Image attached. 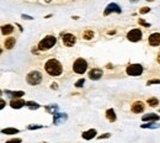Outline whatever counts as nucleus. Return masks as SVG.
I'll list each match as a JSON object with an SVG mask.
<instances>
[{
  "instance_id": "22",
  "label": "nucleus",
  "mask_w": 160,
  "mask_h": 143,
  "mask_svg": "<svg viewBox=\"0 0 160 143\" xmlns=\"http://www.w3.org/2000/svg\"><path fill=\"white\" fill-rule=\"evenodd\" d=\"M147 104H149L150 107H156L158 104H159V100L156 99V97H149V99L147 100Z\"/></svg>"
},
{
  "instance_id": "35",
  "label": "nucleus",
  "mask_w": 160,
  "mask_h": 143,
  "mask_svg": "<svg viewBox=\"0 0 160 143\" xmlns=\"http://www.w3.org/2000/svg\"><path fill=\"white\" fill-rule=\"evenodd\" d=\"M52 89H58V85H57V83H53V85L51 86Z\"/></svg>"
},
{
  "instance_id": "36",
  "label": "nucleus",
  "mask_w": 160,
  "mask_h": 143,
  "mask_svg": "<svg viewBox=\"0 0 160 143\" xmlns=\"http://www.w3.org/2000/svg\"><path fill=\"white\" fill-rule=\"evenodd\" d=\"M156 59H158V63L160 64V52L158 53V58H156Z\"/></svg>"
},
{
  "instance_id": "18",
  "label": "nucleus",
  "mask_w": 160,
  "mask_h": 143,
  "mask_svg": "<svg viewBox=\"0 0 160 143\" xmlns=\"http://www.w3.org/2000/svg\"><path fill=\"white\" fill-rule=\"evenodd\" d=\"M106 119H107L110 122H114L117 120V116H116V114H114L113 109H109L107 111H106Z\"/></svg>"
},
{
  "instance_id": "13",
  "label": "nucleus",
  "mask_w": 160,
  "mask_h": 143,
  "mask_svg": "<svg viewBox=\"0 0 160 143\" xmlns=\"http://www.w3.org/2000/svg\"><path fill=\"white\" fill-rule=\"evenodd\" d=\"M96 133H97V131H96V130H94V128H91V130H89V131L83 132L81 137H83L84 139H86V141H90V139H92V138H95V137H96Z\"/></svg>"
},
{
  "instance_id": "15",
  "label": "nucleus",
  "mask_w": 160,
  "mask_h": 143,
  "mask_svg": "<svg viewBox=\"0 0 160 143\" xmlns=\"http://www.w3.org/2000/svg\"><path fill=\"white\" fill-rule=\"evenodd\" d=\"M10 106L12 107V109H21V107L26 106V101L21 100V99H14V100H11Z\"/></svg>"
},
{
  "instance_id": "29",
  "label": "nucleus",
  "mask_w": 160,
  "mask_h": 143,
  "mask_svg": "<svg viewBox=\"0 0 160 143\" xmlns=\"http://www.w3.org/2000/svg\"><path fill=\"white\" fill-rule=\"evenodd\" d=\"M43 126H38V125H30V126L27 127L29 130H40V128H42Z\"/></svg>"
},
{
  "instance_id": "17",
  "label": "nucleus",
  "mask_w": 160,
  "mask_h": 143,
  "mask_svg": "<svg viewBox=\"0 0 160 143\" xmlns=\"http://www.w3.org/2000/svg\"><path fill=\"white\" fill-rule=\"evenodd\" d=\"M0 30H1V33L3 35H11L14 32V26L10 25V24H7V25H3L1 27H0Z\"/></svg>"
},
{
  "instance_id": "37",
  "label": "nucleus",
  "mask_w": 160,
  "mask_h": 143,
  "mask_svg": "<svg viewBox=\"0 0 160 143\" xmlns=\"http://www.w3.org/2000/svg\"><path fill=\"white\" fill-rule=\"evenodd\" d=\"M129 1H131V3H137L138 0H129Z\"/></svg>"
},
{
  "instance_id": "25",
  "label": "nucleus",
  "mask_w": 160,
  "mask_h": 143,
  "mask_svg": "<svg viewBox=\"0 0 160 143\" xmlns=\"http://www.w3.org/2000/svg\"><path fill=\"white\" fill-rule=\"evenodd\" d=\"M94 31H91V30H86L85 32H84V35H83V37H84V40H92L94 38Z\"/></svg>"
},
{
  "instance_id": "27",
  "label": "nucleus",
  "mask_w": 160,
  "mask_h": 143,
  "mask_svg": "<svg viewBox=\"0 0 160 143\" xmlns=\"http://www.w3.org/2000/svg\"><path fill=\"white\" fill-rule=\"evenodd\" d=\"M138 22H139L142 26H144V27H150V24H148V22H147V21H144L143 19H139V20H138Z\"/></svg>"
},
{
  "instance_id": "34",
  "label": "nucleus",
  "mask_w": 160,
  "mask_h": 143,
  "mask_svg": "<svg viewBox=\"0 0 160 143\" xmlns=\"http://www.w3.org/2000/svg\"><path fill=\"white\" fill-rule=\"evenodd\" d=\"M22 19H25V20H32V17L31 16H27V15H22Z\"/></svg>"
},
{
  "instance_id": "2",
  "label": "nucleus",
  "mask_w": 160,
  "mask_h": 143,
  "mask_svg": "<svg viewBox=\"0 0 160 143\" xmlns=\"http://www.w3.org/2000/svg\"><path fill=\"white\" fill-rule=\"evenodd\" d=\"M57 43V38L54 36H46L44 38H42L38 43V49L40 51H48L52 47H54V44Z\"/></svg>"
},
{
  "instance_id": "40",
  "label": "nucleus",
  "mask_w": 160,
  "mask_h": 143,
  "mask_svg": "<svg viewBox=\"0 0 160 143\" xmlns=\"http://www.w3.org/2000/svg\"><path fill=\"white\" fill-rule=\"evenodd\" d=\"M46 1H49V0H46Z\"/></svg>"
},
{
  "instance_id": "8",
  "label": "nucleus",
  "mask_w": 160,
  "mask_h": 143,
  "mask_svg": "<svg viewBox=\"0 0 160 143\" xmlns=\"http://www.w3.org/2000/svg\"><path fill=\"white\" fill-rule=\"evenodd\" d=\"M111 13H117V14H121V13H122V10H121L120 5H117L116 3H111V4H109V5H107V7L105 9L103 15H105V16H107V15H110Z\"/></svg>"
},
{
  "instance_id": "38",
  "label": "nucleus",
  "mask_w": 160,
  "mask_h": 143,
  "mask_svg": "<svg viewBox=\"0 0 160 143\" xmlns=\"http://www.w3.org/2000/svg\"><path fill=\"white\" fill-rule=\"evenodd\" d=\"M1 52H3V49H1V47H0V55H1Z\"/></svg>"
},
{
  "instance_id": "26",
  "label": "nucleus",
  "mask_w": 160,
  "mask_h": 143,
  "mask_svg": "<svg viewBox=\"0 0 160 143\" xmlns=\"http://www.w3.org/2000/svg\"><path fill=\"white\" fill-rule=\"evenodd\" d=\"M84 84H85V79H79L78 82L75 83V86L76 88H81V86H84Z\"/></svg>"
},
{
  "instance_id": "7",
  "label": "nucleus",
  "mask_w": 160,
  "mask_h": 143,
  "mask_svg": "<svg viewBox=\"0 0 160 143\" xmlns=\"http://www.w3.org/2000/svg\"><path fill=\"white\" fill-rule=\"evenodd\" d=\"M127 38L131 42H138L142 40V31L138 29H133L127 33Z\"/></svg>"
},
{
  "instance_id": "41",
  "label": "nucleus",
  "mask_w": 160,
  "mask_h": 143,
  "mask_svg": "<svg viewBox=\"0 0 160 143\" xmlns=\"http://www.w3.org/2000/svg\"><path fill=\"white\" fill-rule=\"evenodd\" d=\"M159 111H160V110H159Z\"/></svg>"
},
{
  "instance_id": "21",
  "label": "nucleus",
  "mask_w": 160,
  "mask_h": 143,
  "mask_svg": "<svg viewBox=\"0 0 160 143\" xmlns=\"http://www.w3.org/2000/svg\"><path fill=\"white\" fill-rule=\"evenodd\" d=\"M46 111H47L48 114H52V115L57 114V111H58V105H56V104H52V105L46 106Z\"/></svg>"
},
{
  "instance_id": "20",
  "label": "nucleus",
  "mask_w": 160,
  "mask_h": 143,
  "mask_svg": "<svg viewBox=\"0 0 160 143\" xmlns=\"http://www.w3.org/2000/svg\"><path fill=\"white\" fill-rule=\"evenodd\" d=\"M142 128H150V130H155V128H160V123H154V122H150V123H143L140 125Z\"/></svg>"
},
{
  "instance_id": "10",
  "label": "nucleus",
  "mask_w": 160,
  "mask_h": 143,
  "mask_svg": "<svg viewBox=\"0 0 160 143\" xmlns=\"http://www.w3.org/2000/svg\"><path fill=\"white\" fill-rule=\"evenodd\" d=\"M149 44L153 47H156V46H160V33L159 32H154L149 36Z\"/></svg>"
},
{
  "instance_id": "32",
  "label": "nucleus",
  "mask_w": 160,
  "mask_h": 143,
  "mask_svg": "<svg viewBox=\"0 0 160 143\" xmlns=\"http://www.w3.org/2000/svg\"><path fill=\"white\" fill-rule=\"evenodd\" d=\"M6 106V102H5V100H3V99H0V110H3L4 107Z\"/></svg>"
},
{
  "instance_id": "11",
  "label": "nucleus",
  "mask_w": 160,
  "mask_h": 143,
  "mask_svg": "<svg viewBox=\"0 0 160 143\" xmlns=\"http://www.w3.org/2000/svg\"><path fill=\"white\" fill-rule=\"evenodd\" d=\"M102 70L99 69V68H94L91 69L90 72H89V78H90L91 80H99L102 78Z\"/></svg>"
},
{
  "instance_id": "24",
  "label": "nucleus",
  "mask_w": 160,
  "mask_h": 143,
  "mask_svg": "<svg viewBox=\"0 0 160 143\" xmlns=\"http://www.w3.org/2000/svg\"><path fill=\"white\" fill-rule=\"evenodd\" d=\"M26 106H27L29 109H31V110H37V109H40V104L33 102V101H26Z\"/></svg>"
},
{
  "instance_id": "3",
  "label": "nucleus",
  "mask_w": 160,
  "mask_h": 143,
  "mask_svg": "<svg viewBox=\"0 0 160 143\" xmlns=\"http://www.w3.org/2000/svg\"><path fill=\"white\" fill-rule=\"evenodd\" d=\"M26 82L30 85H38L42 82V73L38 70H32L26 77Z\"/></svg>"
},
{
  "instance_id": "5",
  "label": "nucleus",
  "mask_w": 160,
  "mask_h": 143,
  "mask_svg": "<svg viewBox=\"0 0 160 143\" xmlns=\"http://www.w3.org/2000/svg\"><path fill=\"white\" fill-rule=\"evenodd\" d=\"M127 74L131 75V77H139L142 73H143V66L142 64H138V63H134V64H129L126 69Z\"/></svg>"
},
{
  "instance_id": "33",
  "label": "nucleus",
  "mask_w": 160,
  "mask_h": 143,
  "mask_svg": "<svg viewBox=\"0 0 160 143\" xmlns=\"http://www.w3.org/2000/svg\"><path fill=\"white\" fill-rule=\"evenodd\" d=\"M109 137H111V133H106V135H101V136H99V139H103V138H109Z\"/></svg>"
},
{
  "instance_id": "31",
  "label": "nucleus",
  "mask_w": 160,
  "mask_h": 143,
  "mask_svg": "<svg viewBox=\"0 0 160 143\" xmlns=\"http://www.w3.org/2000/svg\"><path fill=\"white\" fill-rule=\"evenodd\" d=\"M149 11H150L149 7H142L139 13H140V14H147V13H149Z\"/></svg>"
},
{
  "instance_id": "1",
  "label": "nucleus",
  "mask_w": 160,
  "mask_h": 143,
  "mask_svg": "<svg viewBox=\"0 0 160 143\" xmlns=\"http://www.w3.org/2000/svg\"><path fill=\"white\" fill-rule=\"evenodd\" d=\"M44 69H46V72L51 77H59L63 73V66L56 58L48 59L46 62V64H44Z\"/></svg>"
},
{
  "instance_id": "39",
  "label": "nucleus",
  "mask_w": 160,
  "mask_h": 143,
  "mask_svg": "<svg viewBox=\"0 0 160 143\" xmlns=\"http://www.w3.org/2000/svg\"><path fill=\"white\" fill-rule=\"evenodd\" d=\"M147 1H154V0H147Z\"/></svg>"
},
{
  "instance_id": "6",
  "label": "nucleus",
  "mask_w": 160,
  "mask_h": 143,
  "mask_svg": "<svg viewBox=\"0 0 160 143\" xmlns=\"http://www.w3.org/2000/svg\"><path fill=\"white\" fill-rule=\"evenodd\" d=\"M62 40H63L64 46H67V47H73L75 44V42H76V38H75V36L73 33H64V35H62Z\"/></svg>"
},
{
  "instance_id": "28",
  "label": "nucleus",
  "mask_w": 160,
  "mask_h": 143,
  "mask_svg": "<svg viewBox=\"0 0 160 143\" xmlns=\"http://www.w3.org/2000/svg\"><path fill=\"white\" fill-rule=\"evenodd\" d=\"M148 85H153V84H160V79H153V80H148Z\"/></svg>"
},
{
  "instance_id": "14",
  "label": "nucleus",
  "mask_w": 160,
  "mask_h": 143,
  "mask_svg": "<svg viewBox=\"0 0 160 143\" xmlns=\"http://www.w3.org/2000/svg\"><path fill=\"white\" fill-rule=\"evenodd\" d=\"M160 120V116L156 115V114H147L144 115L143 117H142V121H144V122H148V121H152V122H156Z\"/></svg>"
},
{
  "instance_id": "30",
  "label": "nucleus",
  "mask_w": 160,
  "mask_h": 143,
  "mask_svg": "<svg viewBox=\"0 0 160 143\" xmlns=\"http://www.w3.org/2000/svg\"><path fill=\"white\" fill-rule=\"evenodd\" d=\"M21 138H14V139H10V141H7L6 143H21Z\"/></svg>"
},
{
  "instance_id": "12",
  "label": "nucleus",
  "mask_w": 160,
  "mask_h": 143,
  "mask_svg": "<svg viewBox=\"0 0 160 143\" xmlns=\"http://www.w3.org/2000/svg\"><path fill=\"white\" fill-rule=\"evenodd\" d=\"M144 102H142V101H136L134 104L132 105V107H131V110H132V112L133 114H142L144 111Z\"/></svg>"
},
{
  "instance_id": "9",
  "label": "nucleus",
  "mask_w": 160,
  "mask_h": 143,
  "mask_svg": "<svg viewBox=\"0 0 160 143\" xmlns=\"http://www.w3.org/2000/svg\"><path fill=\"white\" fill-rule=\"evenodd\" d=\"M68 120V115L63 114V112H57L53 115V123L54 125H60V123H64Z\"/></svg>"
},
{
  "instance_id": "4",
  "label": "nucleus",
  "mask_w": 160,
  "mask_h": 143,
  "mask_svg": "<svg viewBox=\"0 0 160 143\" xmlns=\"http://www.w3.org/2000/svg\"><path fill=\"white\" fill-rule=\"evenodd\" d=\"M87 69V62L84 59V58H78L74 64H73V70L75 72L76 74H83L85 73Z\"/></svg>"
},
{
  "instance_id": "23",
  "label": "nucleus",
  "mask_w": 160,
  "mask_h": 143,
  "mask_svg": "<svg viewBox=\"0 0 160 143\" xmlns=\"http://www.w3.org/2000/svg\"><path fill=\"white\" fill-rule=\"evenodd\" d=\"M1 132L5 133V135H14V133H19V130L14 127H9V128H4Z\"/></svg>"
},
{
  "instance_id": "16",
  "label": "nucleus",
  "mask_w": 160,
  "mask_h": 143,
  "mask_svg": "<svg viewBox=\"0 0 160 143\" xmlns=\"http://www.w3.org/2000/svg\"><path fill=\"white\" fill-rule=\"evenodd\" d=\"M5 94H6L7 96H10L12 100H14V99H20V97H22V96L25 95V93H23V91H21V90H19V91H10V90H5Z\"/></svg>"
},
{
  "instance_id": "19",
  "label": "nucleus",
  "mask_w": 160,
  "mask_h": 143,
  "mask_svg": "<svg viewBox=\"0 0 160 143\" xmlns=\"http://www.w3.org/2000/svg\"><path fill=\"white\" fill-rule=\"evenodd\" d=\"M15 43H16V40H15L14 37L6 38V41H5V48H6V49H12L14 46H15Z\"/></svg>"
}]
</instances>
